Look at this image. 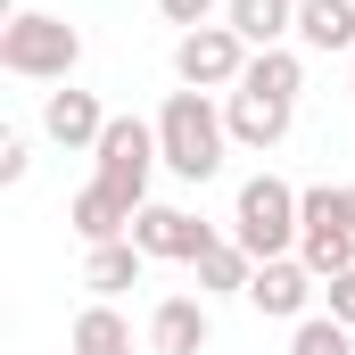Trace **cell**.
<instances>
[{"instance_id":"cell-7","label":"cell","mask_w":355,"mask_h":355,"mask_svg":"<svg viewBox=\"0 0 355 355\" xmlns=\"http://www.w3.org/2000/svg\"><path fill=\"white\" fill-rule=\"evenodd\" d=\"M132 248H141L149 265H157V257H174V265H198V257L215 248V223H198L190 207H157V198H149V207L132 215Z\"/></svg>"},{"instance_id":"cell-9","label":"cell","mask_w":355,"mask_h":355,"mask_svg":"<svg viewBox=\"0 0 355 355\" xmlns=\"http://www.w3.org/2000/svg\"><path fill=\"white\" fill-rule=\"evenodd\" d=\"M215 339V314H207V297H157V314H149V355H207Z\"/></svg>"},{"instance_id":"cell-12","label":"cell","mask_w":355,"mask_h":355,"mask_svg":"<svg viewBox=\"0 0 355 355\" xmlns=\"http://www.w3.org/2000/svg\"><path fill=\"white\" fill-rule=\"evenodd\" d=\"M132 215H141V207H132V198H116L107 182H83V190L67 198V223L83 232V248H107V240H132Z\"/></svg>"},{"instance_id":"cell-20","label":"cell","mask_w":355,"mask_h":355,"mask_svg":"<svg viewBox=\"0 0 355 355\" xmlns=\"http://www.w3.org/2000/svg\"><path fill=\"white\" fill-rule=\"evenodd\" d=\"M215 8H223V0H157V17H166V25H182V33L215 25Z\"/></svg>"},{"instance_id":"cell-3","label":"cell","mask_w":355,"mask_h":355,"mask_svg":"<svg viewBox=\"0 0 355 355\" xmlns=\"http://www.w3.org/2000/svg\"><path fill=\"white\" fill-rule=\"evenodd\" d=\"M297 198H306V190H289L281 174L240 182V198H232V240H240L257 265H272V257H297Z\"/></svg>"},{"instance_id":"cell-14","label":"cell","mask_w":355,"mask_h":355,"mask_svg":"<svg viewBox=\"0 0 355 355\" xmlns=\"http://www.w3.org/2000/svg\"><path fill=\"white\" fill-rule=\"evenodd\" d=\"M297 50H347L355 58V0H297Z\"/></svg>"},{"instance_id":"cell-10","label":"cell","mask_w":355,"mask_h":355,"mask_svg":"<svg viewBox=\"0 0 355 355\" xmlns=\"http://www.w3.org/2000/svg\"><path fill=\"white\" fill-rule=\"evenodd\" d=\"M289 116H297L289 99H272V91H248V83L223 99V124H232V141H240V149H281V141H289Z\"/></svg>"},{"instance_id":"cell-5","label":"cell","mask_w":355,"mask_h":355,"mask_svg":"<svg viewBox=\"0 0 355 355\" xmlns=\"http://www.w3.org/2000/svg\"><path fill=\"white\" fill-rule=\"evenodd\" d=\"M99 174L116 198H132V207H149V174L166 166V149H157V124H141V116H107V132H99Z\"/></svg>"},{"instance_id":"cell-18","label":"cell","mask_w":355,"mask_h":355,"mask_svg":"<svg viewBox=\"0 0 355 355\" xmlns=\"http://www.w3.org/2000/svg\"><path fill=\"white\" fill-rule=\"evenodd\" d=\"M240 83H248V91H272V99H289V107H297V91H306V58H297L289 42H281V50H257Z\"/></svg>"},{"instance_id":"cell-1","label":"cell","mask_w":355,"mask_h":355,"mask_svg":"<svg viewBox=\"0 0 355 355\" xmlns=\"http://www.w3.org/2000/svg\"><path fill=\"white\" fill-rule=\"evenodd\" d=\"M157 149H166V174L182 182H215L223 174V149H232V124L207 91H166L157 107Z\"/></svg>"},{"instance_id":"cell-19","label":"cell","mask_w":355,"mask_h":355,"mask_svg":"<svg viewBox=\"0 0 355 355\" xmlns=\"http://www.w3.org/2000/svg\"><path fill=\"white\" fill-rule=\"evenodd\" d=\"M289 355H355V331L339 314H306V322H289Z\"/></svg>"},{"instance_id":"cell-21","label":"cell","mask_w":355,"mask_h":355,"mask_svg":"<svg viewBox=\"0 0 355 355\" xmlns=\"http://www.w3.org/2000/svg\"><path fill=\"white\" fill-rule=\"evenodd\" d=\"M25 166H33V141L8 124V132H0V182H25Z\"/></svg>"},{"instance_id":"cell-15","label":"cell","mask_w":355,"mask_h":355,"mask_svg":"<svg viewBox=\"0 0 355 355\" xmlns=\"http://www.w3.org/2000/svg\"><path fill=\"white\" fill-rule=\"evenodd\" d=\"M141 265H149V257H141L132 240H107V248H91V257H83V289L116 306V297H124V289L141 281Z\"/></svg>"},{"instance_id":"cell-13","label":"cell","mask_w":355,"mask_h":355,"mask_svg":"<svg viewBox=\"0 0 355 355\" xmlns=\"http://www.w3.org/2000/svg\"><path fill=\"white\" fill-rule=\"evenodd\" d=\"M223 25L248 50H281V42H297V0H223Z\"/></svg>"},{"instance_id":"cell-2","label":"cell","mask_w":355,"mask_h":355,"mask_svg":"<svg viewBox=\"0 0 355 355\" xmlns=\"http://www.w3.org/2000/svg\"><path fill=\"white\" fill-rule=\"evenodd\" d=\"M0 67H8L17 83H67V75L83 67V33H75L67 17H50V8H17V17L0 25Z\"/></svg>"},{"instance_id":"cell-23","label":"cell","mask_w":355,"mask_h":355,"mask_svg":"<svg viewBox=\"0 0 355 355\" xmlns=\"http://www.w3.org/2000/svg\"><path fill=\"white\" fill-rule=\"evenodd\" d=\"M339 198H347V232H355V182H339Z\"/></svg>"},{"instance_id":"cell-22","label":"cell","mask_w":355,"mask_h":355,"mask_svg":"<svg viewBox=\"0 0 355 355\" xmlns=\"http://www.w3.org/2000/svg\"><path fill=\"white\" fill-rule=\"evenodd\" d=\"M322 297H331V314L355 331V272H339V281H322Z\"/></svg>"},{"instance_id":"cell-11","label":"cell","mask_w":355,"mask_h":355,"mask_svg":"<svg viewBox=\"0 0 355 355\" xmlns=\"http://www.w3.org/2000/svg\"><path fill=\"white\" fill-rule=\"evenodd\" d=\"M42 132H50L58 149H99V132H107V107H99L91 91L58 83V91H42Z\"/></svg>"},{"instance_id":"cell-17","label":"cell","mask_w":355,"mask_h":355,"mask_svg":"<svg viewBox=\"0 0 355 355\" xmlns=\"http://www.w3.org/2000/svg\"><path fill=\"white\" fill-rule=\"evenodd\" d=\"M75 355H132V322L107 306V297H91L83 314H75V339H67Z\"/></svg>"},{"instance_id":"cell-8","label":"cell","mask_w":355,"mask_h":355,"mask_svg":"<svg viewBox=\"0 0 355 355\" xmlns=\"http://www.w3.org/2000/svg\"><path fill=\"white\" fill-rule=\"evenodd\" d=\"M314 289H322V281L297 265V257H272V265H257V281H248V306H257V314H272V322H306Z\"/></svg>"},{"instance_id":"cell-6","label":"cell","mask_w":355,"mask_h":355,"mask_svg":"<svg viewBox=\"0 0 355 355\" xmlns=\"http://www.w3.org/2000/svg\"><path fill=\"white\" fill-rule=\"evenodd\" d=\"M248 58H257V50H248L232 25H198V33L174 42V83L182 91H240Z\"/></svg>"},{"instance_id":"cell-16","label":"cell","mask_w":355,"mask_h":355,"mask_svg":"<svg viewBox=\"0 0 355 355\" xmlns=\"http://www.w3.org/2000/svg\"><path fill=\"white\" fill-rule=\"evenodd\" d=\"M248 281H257V257L240 240H215L198 257V297H248Z\"/></svg>"},{"instance_id":"cell-4","label":"cell","mask_w":355,"mask_h":355,"mask_svg":"<svg viewBox=\"0 0 355 355\" xmlns=\"http://www.w3.org/2000/svg\"><path fill=\"white\" fill-rule=\"evenodd\" d=\"M297 265L314 272V281H339V272H355V232H347V198H339L331 182H314V190L297 198Z\"/></svg>"}]
</instances>
